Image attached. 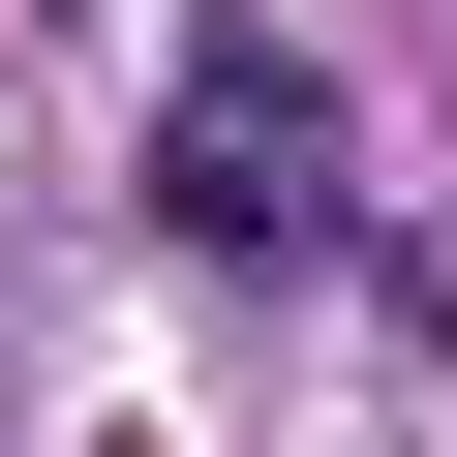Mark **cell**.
<instances>
[{
  "label": "cell",
  "instance_id": "cell-1",
  "mask_svg": "<svg viewBox=\"0 0 457 457\" xmlns=\"http://www.w3.org/2000/svg\"><path fill=\"white\" fill-rule=\"evenodd\" d=\"M153 213H183V245H336V92H305L275 31H213V62L153 92Z\"/></svg>",
  "mask_w": 457,
  "mask_h": 457
}]
</instances>
